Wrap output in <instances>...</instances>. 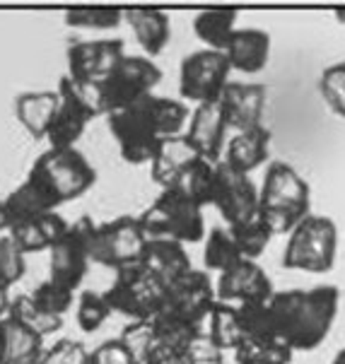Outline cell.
<instances>
[{"instance_id": "6da1fadb", "label": "cell", "mask_w": 345, "mask_h": 364, "mask_svg": "<svg viewBox=\"0 0 345 364\" xmlns=\"http://www.w3.org/2000/svg\"><path fill=\"white\" fill-rule=\"evenodd\" d=\"M189 119L191 114L184 102L147 95L133 107L107 116V126L119 145L123 162L138 166L152 162L164 138L186 133Z\"/></svg>"}, {"instance_id": "7a4b0ae2", "label": "cell", "mask_w": 345, "mask_h": 364, "mask_svg": "<svg viewBox=\"0 0 345 364\" xmlns=\"http://www.w3.org/2000/svg\"><path fill=\"white\" fill-rule=\"evenodd\" d=\"M341 306V289L319 285L312 289H285L268 301L275 338L292 353H312L329 338Z\"/></svg>"}, {"instance_id": "3957f363", "label": "cell", "mask_w": 345, "mask_h": 364, "mask_svg": "<svg viewBox=\"0 0 345 364\" xmlns=\"http://www.w3.org/2000/svg\"><path fill=\"white\" fill-rule=\"evenodd\" d=\"M312 191L299 171L287 162H270L258 188V218L275 234H290L309 218Z\"/></svg>"}, {"instance_id": "277c9868", "label": "cell", "mask_w": 345, "mask_h": 364, "mask_svg": "<svg viewBox=\"0 0 345 364\" xmlns=\"http://www.w3.org/2000/svg\"><path fill=\"white\" fill-rule=\"evenodd\" d=\"M338 256V227L326 215H309L292 232L282 251V265L304 273H329Z\"/></svg>"}, {"instance_id": "5b68a950", "label": "cell", "mask_w": 345, "mask_h": 364, "mask_svg": "<svg viewBox=\"0 0 345 364\" xmlns=\"http://www.w3.org/2000/svg\"><path fill=\"white\" fill-rule=\"evenodd\" d=\"M138 218L150 239H171L186 246L206 237L203 208L171 188H164Z\"/></svg>"}, {"instance_id": "8992f818", "label": "cell", "mask_w": 345, "mask_h": 364, "mask_svg": "<svg viewBox=\"0 0 345 364\" xmlns=\"http://www.w3.org/2000/svg\"><path fill=\"white\" fill-rule=\"evenodd\" d=\"M29 174H34L44 183L58 208L63 203L78 200L97 183V169L78 147H70V150H51L48 147L46 152L36 157Z\"/></svg>"}, {"instance_id": "52a82bcc", "label": "cell", "mask_w": 345, "mask_h": 364, "mask_svg": "<svg viewBox=\"0 0 345 364\" xmlns=\"http://www.w3.org/2000/svg\"><path fill=\"white\" fill-rule=\"evenodd\" d=\"M162 80V70L147 55H123L112 75L97 82L102 116H112L116 111L133 107L147 95H155V87Z\"/></svg>"}, {"instance_id": "ba28073f", "label": "cell", "mask_w": 345, "mask_h": 364, "mask_svg": "<svg viewBox=\"0 0 345 364\" xmlns=\"http://www.w3.org/2000/svg\"><path fill=\"white\" fill-rule=\"evenodd\" d=\"M58 95H60V107L56 111V116H53L46 140L51 150H70L83 138L90 121L102 116V104H100V95H97V85L73 82L68 75L60 80Z\"/></svg>"}, {"instance_id": "9c48e42d", "label": "cell", "mask_w": 345, "mask_h": 364, "mask_svg": "<svg viewBox=\"0 0 345 364\" xmlns=\"http://www.w3.org/2000/svg\"><path fill=\"white\" fill-rule=\"evenodd\" d=\"M147 234L140 225V218L123 215L104 225H92L90 230V261L104 268L123 270L138 265L143 258Z\"/></svg>"}, {"instance_id": "30bf717a", "label": "cell", "mask_w": 345, "mask_h": 364, "mask_svg": "<svg viewBox=\"0 0 345 364\" xmlns=\"http://www.w3.org/2000/svg\"><path fill=\"white\" fill-rule=\"evenodd\" d=\"M164 289L167 287L138 263L116 270L112 287L104 292V297L116 314L133 321H150L162 309Z\"/></svg>"}, {"instance_id": "8fae6325", "label": "cell", "mask_w": 345, "mask_h": 364, "mask_svg": "<svg viewBox=\"0 0 345 364\" xmlns=\"http://www.w3.org/2000/svg\"><path fill=\"white\" fill-rule=\"evenodd\" d=\"M232 68L227 63V55L220 51H203L189 53L179 68V95L181 100L198 104L220 102L225 87L230 85Z\"/></svg>"}, {"instance_id": "7c38bea8", "label": "cell", "mask_w": 345, "mask_h": 364, "mask_svg": "<svg viewBox=\"0 0 345 364\" xmlns=\"http://www.w3.org/2000/svg\"><path fill=\"white\" fill-rule=\"evenodd\" d=\"M218 304L215 282L206 270H191L179 277L164 289V304L159 311L176 316L196 328H206V321L211 316L213 306Z\"/></svg>"}, {"instance_id": "4fadbf2b", "label": "cell", "mask_w": 345, "mask_h": 364, "mask_svg": "<svg viewBox=\"0 0 345 364\" xmlns=\"http://www.w3.org/2000/svg\"><path fill=\"white\" fill-rule=\"evenodd\" d=\"M92 218H80L73 222L65 237L48 251V280L58 282L68 289H75L83 285L85 275L90 270V230Z\"/></svg>"}, {"instance_id": "5bb4252c", "label": "cell", "mask_w": 345, "mask_h": 364, "mask_svg": "<svg viewBox=\"0 0 345 364\" xmlns=\"http://www.w3.org/2000/svg\"><path fill=\"white\" fill-rule=\"evenodd\" d=\"M213 208L223 215L227 227H237L258 218V188L249 176L225 162L215 164Z\"/></svg>"}, {"instance_id": "9a60e30c", "label": "cell", "mask_w": 345, "mask_h": 364, "mask_svg": "<svg viewBox=\"0 0 345 364\" xmlns=\"http://www.w3.org/2000/svg\"><path fill=\"white\" fill-rule=\"evenodd\" d=\"M126 55L121 39H97V41H73L65 51L68 77L73 82L97 85L121 63Z\"/></svg>"}, {"instance_id": "2e32d148", "label": "cell", "mask_w": 345, "mask_h": 364, "mask_svg": "<svg viewBox=\"0 0 345 364\" xmlns=\"http://www.w3.org/2000/svg\"><path fill=\"white\" fill-rule=\"evenodd\" d=\"M215 292H218V301H225V304L254 306V304H268L273 299L275 289L261 265L256 261L242 258L232 268H227L225 273H220Z\"/></svg>"}, {"instance_id": "e0dca14e", "label": "cell", "mask_w": 345, "mask_h": 364, "mask_svg": "<svg viewBox=\"0 0 345 364\" xmlns=\"http://www.w3.org/2000/svg\"><path fill=\"white\" fill-rule=\"evenodd\" d=\"M227 119L225 111L220 107V102H208L198 104L191 111V119L186 126V143L191 150L196 152V157L206 159V162H223L225 147H227Z\"/></svg>"}, {"instance_id": "ac0fdd59", "label": "cell", "mask_w": 345, "mask_h": 364, "mask_svg": "<svg viewBox=\"0 0 345 364\" xmlns=\"http://www.w3.org/2000/svg\"><path fill=\"white\" fill-rule=\"evenodd\" d=\"M268 90L258 82H230L220 97V107L230 131L242 133L263 126V109H266Z\"/></svg>"}, {"instance_id": "d6986e66", "label": "cell", "mask_w": 345, "mask_h": 364, "mask_svg": "<svg viewBox=\"0 0 345 364\" xmlns=\"http://www.w3.org/2000/svg\"><path fill=\"white\" fill-rule=\"evenodd\" d=\"M68 230H70V225L63 220V215L44 213L10 225L8 234L24 254H39V251H51L65 237Z\"/></svg>"}, {"instance_id": "ffe728a7", "label": "cell", "mask_w": 345, "mask_h": 364, "mask_svg": "<svg viewBox=\"0 0 345 364\" xmlns=\"http://www.w3.org/2000/svg\"><path fill=\"white\" fill-rule=\"evenodd\" d=\"M140 265L157 277L164 287L171 285L179 277L193 270L191 265V256L186 254V246L171 242V239H147Z\"/></svg>"}, {"instance_id": "44dd1931", "label": "cell", "mask_w": 345, "mask_h": 364, "mask_svg": "<svg viewBox=\"0 0 345 364\" xmlns=\"http://www.w3.org/2000/svg\"><path fill=\"white\" fill-rule=\"evenodd\" d=\"M225 55L232 70L242 73V75H258L268 65L270 36L263 29L254 27L237 29L225 48Z\"/></svg>"}, {"instance_id": "7402d4cb", "label": "cell", "mask_w": 345, "mask_h": 364, "mask_svg": "<svg viewBox=\"0 0 345 364\" xmlns=\"http://www.w3.org/2000/svg\"><path fill=\"white\" fill-rule=\"evenodd\" d=\"M123 20L131 24L138 46L147 58H155L171 41V20L164 10L157 8H131L123 10Z\"/></svg>"}, {"instance_id": "603a6c76", "label": "cell", "mask_w": 345, "mask_h": 364, "mask_svg": "<svg viewBox=\"0 0 345 364\" xmlns=\"http://www.w3.org/2000/svg\"><path fill=\"white\" fill-rule=\"evenodd\" d=\"M268 155H270V131L266 126H258L251 128V131L234 133L227 140L223 162L249 176L261 164H266Z\"/></svg>"}, {"instance_id": "cb8c5ba5", "label": "cell", "mask_w": 345, "mask_h": 364, "mask_svg": "<svg viewBox=\"0 0 345 364\" xmlns=\"http://www.w3.org/2000/svg\"><path fill=\"white\" fill-rule=\"evenodd\" d=\"M60 107V95L48 90L22 92L15 100V116L20 126L32 135L34 140H46V133L53 123V116Z\"/></svg>"}, {"instance_id": "d4e9b609", "label": "cell", "mask_w": 345, "mask_h": 364, "mask_svg": "<svg viewBox=\"0 0 345 364\" xmlns=\"http://www.w3.org/2000/svg\"><path fill=\"white\" fill-rule=\"evenodd\" d=\"M44 338L12 316L0 321V364H39Z\"/></svg>"}, {"instance_id": "484cf974", "label": "cell", "mask_w": 345, "mask_h": 364, "mask_svg": "<svg viewBox=\"0 0 345 364\" xmlns=\"http://www.w3.org/2000/svg\"><path fill=\"white\" fill-rule=\"evenodd\" d=\"M193 159H196V152L189 147L184 135L164 138L150 162L152 181H155L162 191L169 188L171 183H174V178L179 176V171H181L189 162H193Z\"/></svg>"}, {"instance_id": "4316f807", "label": "cell", "mask_w": 345, "mask_h": 364, "mask_svg": "<svg viewBox=\"0 0 345 364\" xmlns=\"http://www.w3.org/2000/svg\"><path fill=\"white\" fill-rule=\"evenodd\" d=\"M237 17H239L237 10H227V8L203 10L193 17V34L206 44V48L225 53L232 34L239 29Z\"/></svg>"}, {"instance_id": "83f0119b", "label": "cell", "mask_w": 345, "mask_h": 364, "mask_svg": "<svg viewBox=\"0 0 345 364\" xmlns=\"http://www.w3.org/2000/svg\"><path fill=\"white\" fill-rule=\"evenodd\" d=\"M169 188L181 193L184 198H189L191 203H196V205H201V208L213 205L215 164L196 157L193 162H189L179 171V176L174 178V183H171Z\"/></svg>"}, {"instance_id": "f1b7e54d", "label": "cell", "mask_w": 345, "mask_h": 364, "mask_svg": "<svg viewBox=\"0 0 345 364\" xmlns=\"http://www.w3.org/2000/svg\"><path fill=\"white\" fill-rule=\"evenodd\" d=\"M206 333H208V338H211V341L223 350V353L225 350H237L239 343L244 341L239 306L218 301V304L213 306L211 316H208V321H206Z\"/></svg>"}, {"instance_id": "f546056e", "label": "cell", "mask_w": 345, "mask_h": 364, "mask_svg": "<svg viewBox=\"0 0 345 364\" xmlns=\"http://www.w3.org/2000/svg\"><path fill=\"white\" fill-rule=\"evenodd\" d=\"M292 350L280 341H263V338H244L234 350L237 364H290Z\"/></svg>"}, {"instance_id": "4dcf8cb0", "label": "cell", "mask_w": 345, "mask_h": 364, "mask_svg": "<svg viewBox=\"0 0 345 364\" xmlns=\"http://www.w3.org/2000/svg\"><path fill=\"white\" fill-rule=\"evenodd\" d=\"M239 261H242V254H239L230 230L227 227H213L211 234L206 237V244H203V263H206V268L225 273L227 268H232Z\"/></svg>"}, {"instance_id": "1f68e13d", "label": "cell", "mask_w": 345, "mask_h": 364, "mask_svg": "<svg viewBox=\"0 0 345 364\" xmlns=\"http://www.w3.org/2000/svg\"><path fill=\"white\" fill-rule=\"evenodd\" d=\"M8 316L20 321L22 326H27L29 331H34L36 336H41V338L60 331V326H63V318L51 316V314H46L44 309H39L29 294H17V297L10 301Z\"/></svg>"}, {"instance_id": "d6a6232c", "label": "cell", "mask_w": 345, "mask_h": 364, "mask_svg": "<svg viewBox=\"0 0 345 364\" xmlns=\"http://www.w3.org/2000/svg\"><path fill=\"white\" fill-rule=\"evenodd\" d=\"M150 323H152V331H155L157 343L176 348V350H181V353H186L189 345L206 331V328H196V326H191L176 316H169V314H164V311H159L155 318H150Z\"/></svg>"}, {"instance_id": "836d02e7", "label": "cell", "mask_w": 345, "mask_h": 364, "mask_svg": "<svg viewBox=\"0 0 345 364\" xmlns=\"http://www.w3.org/2000/svg\"><path fill=\"white\" fill-rule=\"evenodd\" d=\"M227 230H230L239 254H242V258H246V261H256V258L268 249L270 239H273V232L263 225L261 218H254L237 227H227Z\"/></svg>"}, {"instance_id": "e575fe53", "label": "cell", "mask_w": 345, "mask_h": 364, "mask_svg": "<svg viewBox=\"0 0 345 364\" xmlns=\"http://www.w3.org/2000/svg\"><path fill=\"white\" fill-rule=\"evenodd\" d=\"M112 314L114 309L107 301V297H104V292H92V289L80 292L78 309H75V321H78L80 331H85V333L100 331Z\"/></svg>"}, {"instance_id": "d590c367", "label": "cell", "mask_w": 345, "mask_h": 364, "mask_svg": "<svg viewBox=\"0 0 345 364\" xmlns=\"http://www.w3.org/2000/svg\"><path fill=\"white\" fill-rule=\"evenodd\" d=\"M123 22V10L119 8H73L65 12V24L75 29L107 32Z\"/></svg>"}, {"instance_id": "8d00e7d4", "label": "cell", "mask_w": 345, "mask_h": 364, "mask_svg": "<svg viewBox=\"0 0 345 364\" xmlns=\"http://www.w3.org/2000/svg\"><path fill=\"white\" fill-rule=\"evenodd\" d=\"M24 256L27 254L17 246V242L10 234L0 237V287L3 289H10L15 282L22 280L24 270H27Z\"/></svg>"}, {"instance_id": "74e56055", "label": "cell", "mask_w": 345, "mask_h": 364, "mask_svg": "<svg viewBox=\"0 0 345 364\" xmlns=\"http://www.w3.org/2000/svg\"><path fill=\"white\" fill-rule=\"evenodd\" d=\"M29 297L34 299V304L39 306V309H44L46 314L58 316V318H63L65 311H70V306H73V289L58 285V282H53V280H44L41 285H36V289Z\"/></svg>"}, {"instance_id": "f35d334b", "label": "cell", "mask_w": 345, "mask_h": 364, "mask_svg": "<svg viewBox=\"0 0 345 364\" xmlns=\"http://www.w3.org/2000/svg\"><path fill=\"white\" fill-rule=\"evenodd\" d=\"M319 92H322L326 107H329L338 119L345 121V63L329 65L319 80Z\"/></svg>"}, {"instance_id": "ab89813d", "label": "cell", "mask_w": 345, "mask_h": 364, "mask_svg": "<svg viewBox=\"0 0 345 364\" xmlns=\"http://www.w3.org/2000/svg\"><path fill=\"white\" fill-rule=\"evenodd\" d=\"M119 341L131 350V355L135 357V362L143 364V360L147 357L152 348H155L157 338L155 331H152L150 321H131V323L123 328V333L119 336Z\"/></svg>"}, {"instance_id": "60d3db41", "label": "cell", "mask_w": 345, "mask_h": 364, "mask_svg": "<svg viewBox=\"0 0 345 364\" xmlns=\"http://www.w3.org/2000/svg\"><path fill=\"white\" fill-rule=\"evenodd\" d=\"M87 357L90 350L80 341L60 338L58 343H53L51 348L44 350L39 364H87Z\"/></svg>"}, {"instance_id": "b9f144b4", "label": "cell", "mask_w": 345, "mask_h": 364, "mask_svg": "<svg viewBox=\"0 0 345 364\" xmlns=\"http://www.w3.org/2000/svg\"><path fill=\"white\" fill-rule=\"evenodd\" d=\"M87 364H138V362L131 355V350L119 338H114V341H104L95 350H90Z\"/></svg>"}, {"instance_id": "7bdbcfd3", "label": "cell", "mask_w": 345, "mask_h": 364, "mask_svg": "<svg viewBox=\"0 0 345 364\" xmlns=\"http://www.w3.org/2000/svg\"><path fill=\"white\" fill-rule=\"evenodd\" d=\"M143 364H189V357L186 353H181V350H176V348L155 343V348L147 353Z\"/></svg>"}, {"instance_id": "ee69618b", "label": "cell", "mask_w": 345, "mask_h": 364, "mask_svg": "<svg viewBox=\"0 0 345 364\" xmlns=\"http://www.w3.org/2000/svg\"><path fill=\"white\" fill-rule=\"evenodd\" d=\"M10 294L8 289H0V321L8 318V311H10Z\"/></svg>"}, {"instance_id": "f6af8a7d", "label": "cell", "mask_w": 345, "mask_h": 364, "mask_svg": "<svg viewBox=\"0 0 345 364\" xmlns=\"http://www.w3.org/2000/svg\"><path fill=\"white\" fill-rule=\"evenodd\" d=\"M0 232H8V215H5L3 200H0Z\"/></svg>"}, {"instance_id": "bcb514c9", "label": "cell", "mask_w": 345, "mask_h": 364, "mask_svg": "<svg viewBox=\"0 0 345 364\" xmlns=\"http://www.w3.org/2000/svg\"><path fill=\"white\" fill-rule=\"evenodd\" d=\"M189 364H225V355L223 357H211V360H196Z\"/></svg>"}, {"instance_id": "7dc6e473", "label": "cell", "mask_w": 345, "mask_h": 364, "mask_svg": "<svg viewBox=\"0 0 345 364\" xmlns=\"http://www.w3.org/2000/svg\"><path fill=\"white\" fill-rule=\"evenodd\" d=\"M331 364H345V348L338 350L336 357H334V362H331Z\"/></svg>"}, {"instance_id": "c3c4849f", "label": "cell", "mask_w": 345, "mask_h": 364, "mask_svg": "<svg viewBox=\"0 0 345 364\" xmlns=\"http://www.w3.org/2000/svg\"><path fill=\"white\" fill-rule=\"evenodd\" d=\"M334 17H336V20L341 22V24H345V8H343V10H334Z\"/></svg>"}, {"instance_id": "681fc988", "label": "cell", "mask_w": 345, "mask_h": 364, "mask_svg": "<svg viewBox=\"0 0 345 364\" xmlns=\"http://www.w3.org/2000/svg\"><path fill=\"white\" fill-rule=\"evenodd\" d=\"M0 289H3V287H0Z\"/></svg>"}]
</instances>
